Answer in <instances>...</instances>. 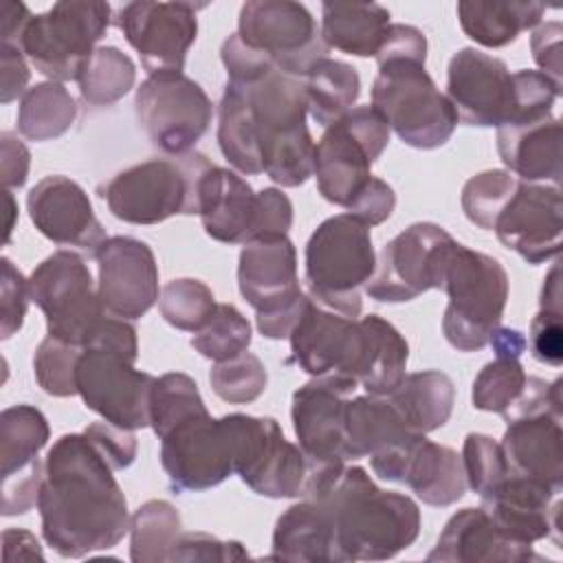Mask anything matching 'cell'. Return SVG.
<instances>
[{
    "instance_id": "obj_53",
    "label": "cell",
    "mask_w": 563,
    "mask_h": 563,
    "mask_svg": "<svg viewBox=\"0 0 563 563\" xmlns=\"http://www.w3.org/2000/svg\"><path fill=\"white\" fill-rule=\"evenodd\" d=\"M563 312L539 308L530 323V352L534 361L561 367L563 365Z\"/></svg>"
},
{
    "instance_id": "obj_35",
    "label": "cell",
    "mask_w": 563,
    "mask_h": 563,
    "mask_svg": "<svg viewBox=\"0 0 563 563\" xmlns=\"http://www.w3.org/2000/svg\"><path fill=\"white\" fill-rule=\"evenodd\" d=\"M387 400L416 433H431L444 427L455 402V385L440 369L405 374L400 385L387 394Z\"/></svg>"
},
{
    "instance_id": "obj_63",
    "label": "cell",
    "mask_w": 563,
    "mask_h": 563,
    "mask_svg": "<svg viewBox=\"0 0 563 563\" xmlns=\"http://www.w3.org/2000/svg\"><path fill=\"white\" fill-rule=\"evenodd\" d=\"M539 303L545 310H561V268H559V264H554L550 268V273L545 275Z\"/></svg>"
},
{
    "instance_id": "obj_62",
    "label": "cell",
    "mask_w": 563,
    "mask_h": 563,
    "mask_svg": "<svg viewBox=\"0 0 563 563\" xmlns=\"http://www.w3.org/2000/svg\"><path fill=\"white\" fill-rule=\"evenodd\" d=\"M488 343L493 345V352L497 358H519L526 350V339L519 330H510V328H495Z\"/></svg>"
},
{
    "instance_id": "obj_45",
    "label": "cell",
    "mask_w": 563,
    "mask_h": 563,
    "mask_svg": "<svg viewBox=\"0 0 563 563\" xmlns=\"http://www.w3.org/2000/svg\"><path fill=\"white\" fill-rule=\"evenodd\" d=\"M526 372L519 358H495L473 380V407L488 413H506L526 387Z\"/></svg>"
},
{
    "instance_id": "obj_41",
    "label": "cell",
    "mask_w": 563,
    "mask_h": 563,
    "mask_svg": "<svg viewBox=\"0 0 563 563\" xmlns=\"http://www.w3.org/2000/svg\"><path fill=\"white\" fill-rule=\"evenodd\" d=\"M134 79L136 66L123 51L117 46H97L77 84L86 103L112 106L132 90Z\"/></svg>"
},
{
    "instance_id": "obj_55",
    "label": "cell",
    "mask_w": 563,
    "mask_h": 563,
    "mask_svg": "<svg viewBox=\"0 0 563 563\" xmlns=\"http://www.w3.org/2000/svg\"><path fill=\"white\" fill-rule=\"evenodd\" d=\"M394 207H396V194L391 185L372 176L369 183L363 187V191L350 202L347 213L358 218L367 227H376L391 216Z\"/></svg>"
},
{
    "instance_id": "obj_56",
    "label": "cell",
    "mask_w": 563,
    "mask_h": 563,
    "mask_svg": "<svg viewBox=\"0 0 563 563\" xmlns=\"http://www.w3.org/2000/svg\"><path fill=\"white\" fill-rule=\"evenodd\" d=\"M86 347H99V350H110L117 354L128 356L130 361L139 358V341H136V330L128 319L106 314L97 328L92 330ZM84 347V350H86Z\"/></svg>"
},
{
    "instance_id": "obj_47",
    "label": "cell",
    "mask_w": 563,
    "mask_h": 563,
    "mask_svg": "<svg viewBox=\"0 0 563 563\" xmlns=\"http://www.w3.org/2000/svg\"><path fill=\"white\" fill-rule=\"evenodd\" d=\"M79 345L46 336L33 354V372L37 385L55 398H68L77 394V361L81 356Z\"/></svg>"
},
{
    "instance_id": "obj_18",
    "label": "cell",
    "mask_w": 563,
    "mask_h": 563,
    "mask_svg": "<svg viewBox=\"0 0 563 563\" xmlns=\"http://www.w3.org/2000/svg\"><path fill=\"white\" fill-rule=\"evenodd\" d=\"M202 7L191 2H128L117 11L114 22L150 75L183 73L198 35L196 11Z\"/></svg>"
},
{
    "instance_id": "obj_24",
    "label": "cell",
    "mask_w": 563,
    "mask_h": 563,
    "mask_svg": "<svg viewBox=\"0 0 563 563\" xmlns=\"http://www.w3.org/2000/svg\"><path fill=\"white\" fill-rule=\"evenodd\" d=\"M97 264V295L108 314L134 321L158 301V264L143 240L130 235L108 238Z\"/></svg>"
},
{
    "instance_id": "obj_32",
    "label": "cell",
    "mask_w": 563,
    "mask_h": 563,
    "mask_svg": "<svg viewBox=\"0 0 563 563\" xmlns=\"http://www.w3.org/2000/svg\"><path fill=\"white\" fill-rule=\"evenodd\" d=\"M266 559L299 563H339L334 530L325 510L303 499L279 515Z\"/></svg>"
},
{
    "instance_id": "obj_4",
    "label": "cell",
    "mask_w": 563,
    "mask_h": 563,
    "mask_svg": "<svg viewBox=\"0 0 563 563\" xmlns=\"http://www.w3.org/2000/svg\"><path fill=\"white\" fill-rule=\"evenodd\" d=\"M427 37L411 24H389L376 53L372 108L396 136L416 150L442 147L455 132L457 112L424 68Z\"/></svg>"
},
{
    "instance_id": "obj_22",
    "label": "cell",
    "mask_w": 563,
    "mask_h": 563,
    "mask_svg": "<svg viewBox=\"0 0 563 563\" xmlns=\"http://www.w3.org/2000/svg\"><path fill=\"white\" fill-rule=\"evenodd\" d=\"M497 240L519 253L528 264H541L559 255L563 235L561 187L519 180L497 213L493 229Z\"/></svg>"
},
{
    "instance_id": "obj_52",
    "label": "cell",
    "mask_w": 563,
    "mask_h": 563,
    "mask_svg": "<svg viewBox=\"0 0 563 563\" xmlns=\"http://www.w3.org/2000/svg\"><path fill=\"white\" fill-rule=\"evenodd\" d=\"M84 435L112 466V471H123L136 460V435L132 433V429H123L103 420L88 424L84 429Z\"/></svg>"
},
{
    "instance_id": "obj_33",
    "label": "cell",
    "mask_w": 563,
    "mask_h": 563,
    "mask_svg": "<svg viewBox=\"0 0 563 563\" xmlns=\"http://www.w3.org/2000/svg\"><path fill=\"white\" fill-rule=\"evenodd\" d=\"M400 482L429 506H451L466 493V475L457 451L435 444L424 435L413 442Z\"/></svg>"
},
{
    "instance_id": "obj_19",
    "label": "cell",
    "mask_w": 563,
    "mask_h": 563,
    "mask_svg": "<svg viewBox=\"0 0 563 563\" xmlns=\"http://www.w3.org/2000/svg\"><path fill=\"white\" fill-rule=\"evenodd\" d=\"M356 387L350 378L321 376L292 394V429L308 460V473L347 462L345 409Z\"/></svg>"
},
{
    "instance_id": "obj_42",
    "label": "cell",
    "mask_w": 563,
    "mask_h": 563,
    "mask_svg": "<svg viewBox=\"0 0 563 563\" xmlns=\"http://www.w3.org/2000/svg\"><path fill=\"white\" fill-rule=\"evenodd\" d=\"M202 413L209 411L191 376L183 372H167L154 378L150 394V427L158 440L180 422Z\"/></svg>"
},
{
    "instance_id": "obj_59",
    "label": "cell",
    "mask_w": 563,
    "mask_h": 563,
    "mask_svg": "<svg viewBox=\"0 0 563 563\" xmlns=\"http://www.w3.org/2000/svg\"><path fill=\"white\" fill-rule=\"evenodd\" d=\"M0 66H2V95L0 101L2 103H11L13 99L22 97L29 88V79H31V70L24 62V53L20 51V46L15 44H0Z\"/></svg>"
},
{
    "instance_id": "obj_20",
    "label": "cell",
    "mask_w": 563,
    "mask_h": 563,
    "mask_svg": "<svg viewBox=\"0 0 563 563\" xmlns=\"http://www.w3.org/2000/svg\"><path fill=\"white\" fill-rule=\"evenodd\" d=\"M288 339L292 358L312 378L339 376L358 385L365 334L356 319L328 310L308 297Z\"/></svg>"
},
{
    "instance_id": "obj_31",
    "label": "cell",
    "mask_w": 563,
    "mask_h": 563,
    "mask_svg": "<svg viewBox=\"0 0 563 563\" xmlns=\"http://www.w3.org/2000/svg\"><path fill=\"white\" fill-rule=\"evenodd\" d=\"M497 152L519 180L561 187V123L552 112L499 125Z\"/></svg>"
},
{
    "instance_id": "obj_12",
    "label": "cell",
    "mask_w": 563,
    "mask_h": 563,
    "mask_svg": "<svg viewBox=\"0 0 563 563\" xmlns=\"http://www.w3.org/2000/svg\"><path fill=\"white\" fill-rule=\"evenodd\" d=\"M31 301L44 312L48 336L86 347L97 323L108 314L99 301L90 268L70 249L40 262L29 277Z\"/></svg>"
},
{
    "instance_id": "obj_49",
    "label": "cell",
    "mask_w": 563,
    "mask_h": 563,
    "mask_svg": "<svg viewBox=\"0 0 563 563\" xmlns=\"http://www.w3.org/2000/svg\"><path fill=\"white\" fill-rule=\"evenodd\" d=\"M460 457L466 475V486L479 497L512 473L501 444L484 433H468L464 438Z\"/></svg>"
},
{
    "instance_id": "obj_54",
    "label": "cell",
    "mask_w": 563,
    "mask_h": 563,
    "mask_svg": "<svg viewBox=\"0 0 563 563\" xmlns=\"http://www.w3.org/2000/svg\"><path fill=\"white\" fill-rule=\"evenodd\" d=\"M290 227H292L290 198L282 189H275V187H264L262 191H257V213H255L253 240L288 235Z\"/></svg>"
},
{
    "instance_id": "obj_46",
    "label": "cell",
    "mask_w": 563,
    "mask_h": 563,
    "mask_svg": "<svg viewBox=\"0 0 563 563\" xmlns=\"http://www.w3.org/2000/svg\"><path fill=\"white\" fill-rule=\"evenodd\" d=\"M209 383L220 400L229 405H249L264 394L268 374L253 352H242L229 361L216 363L209 372Z\"/></svg>"
},
{
    "instance_id": "obj_17",
    "label": "cell",
    "mask_w": 563,
    "mask_h": 563,
    "mask_svg": "<svg viewBox=\"0 0 563 563\" xmlns=\"http://www.w3.org/2000/svg\"><path fill=\"white\" fill-rule=\"evenodd\" d=\"M154 376L134 367L123 354L86 347L77 361V394L106 422L123 429L150 427Z\"/></svg>"
},
{
    "instance_id": "obj_60",
    "label": "cell",
    "mask_w": 563,
    "mask_h": 563,
    "mask_svg": "<svg viewBox=\"0 0 563 563\" xmlns=\"http://www.w3.org/2000/svg\"><path fill=\"white\" fill-rule=\"evenodd\" d=\"M2 554L7 563L15 559H44L37 539L22 528H7L2 532Z\"/></svg>"
},
{
    "instance_id": "obj_7",
    "label": "cell",
    "mask_w": 563,
    "mask_h": 563,
    "mask_svg": "<svg viewBox=\"0 0 563 563\" xmlns=\"http://www.w3.org/2000/svg\"><path fill=\"white\" fill-rule=\"evenodd\" d=\"M440 290L449 295L442 317L444 339L460 352L488 345L508 301V273L501 262L455 242Z\"/></svg>"
},
{
    "instance_id": "obj_10",
    "label": "cell",
    "mask_w": 563,
    "mask_h": 563,
    "mask_svg": "<svg viewBox=\"0 0 563 563\" xmlns=\"http://www.w3.org/2000/svg\"><path fill=\"white\" fill-rule=\"evenodd\" d=\"M389 125L372 106H356L325 128L314 145V167L319 194L339 207L363 191L372 178V165L389 143Z\"/></svg>"
},
{
    "instance_id": "obj_44",
    "label": "cell",
    "mask_w": 563,
    "mask_h": 563,
    "mask_svg": "<svg viewBox=\"0 0 563 563\" xmlns=\"http://www.w3.org/2000/svg\"><path fill=\"white\" fill-rule=\"evenodd\" d=\"M249 343L251 323L231 303H218L209 321L191 336V347L200 352V356L211 358L216 363L229 361L246 352Z\"/></svg>"
},
{
    "instance_id": "obj_30",
    "label": "cell",
    "mask_w": 563,
    "mask_h": 563,
    "mask_svg": "<svg viewBox=\"0 0 563 563\" xmlns=\"http://www.w3.org/2000/svg\"><path fill=\"white\" fill-rule=\"evenodd\" d=\"M257 194L235 172L209 165L198 183V216L216 242L246 244L253 240Z\"/></svg>"
},
{
    "instance_id": "obj_58",
    "label": "cell",
    "mask_w": 563,
    "mask_h": 563,
    "mask_svg": "<svg viewBox=\"0 0 563 563\" xmlns=\"http://www.w3.org/2000/svg\"><path fill=\"white\" fill-rule=\"evenodd\" d=\"M31 167V152L29 147L13 134L2 132L0 134V176L7 191L20 189L29 178Z\"/></svg>"
},
{
    "instance_id": "obj_25",
    "label": "cell",
    "mask_w": 563,
    "mask_h": 563,
    "mask_svg": "<svg viewBox=\"0 0 563 563\" xmlns=\"http://www.w3.org/2000/svg\"><path fill=\"white\" fill-rule=\"evenodd\" d=\"M422 433L411 431L387 396H354L345 409L347 460L369 457L372 471L387 482H400L405 460Z\"/></svg>"
},
{
    "instance_id": "obj_8",
    "label": "cell",
    "mask_w": 563,
    "mask_h": 563,
    "mask_svg": "<svg viewBox=\"0 0 563 563\" xmlns=\"http://www.w3.org/2000/svg\"><path fill=\"white\" fill-rule=\"evenodd\" d=\"M110 22L108 2L62 0L26 22L18 46L51 81H77Z\"/></svg>"
},
{
    "instance_id": "obj_34",
    "label": "cell",
    "mask_w": 563,
    "mask_h": 563,
    "mask_svg": "<svg viewBox=\"0 0 563 563\" xmlns=\"http://www.w3.org/2000/svg\"><path fill=\"white\" fill-rule=\"evenodd\" d=\"M389 18V11L376 2H323L321 35L330 48L376 57L391 24Z\"/></svg>"
},
{
    "instance_id": "obj_48",
    "label": "cell",
    "mask_w": 563,
    "mask_h": 563,
    "mask_svg": "<svg viewBox=\"0 0 563 563\" xmlns=\"http://www.w3.org/2000/svg\"><path fill=\"white\" fill-rule=\"evenodd\" d=\"M519 178L506 169H486L475 174L462 187V211L479 229H493L497 213L515 191Z\"/></svg>"
},
{
    "instance_id": "obj_64",
    "label": "cell",
    "mask_w": 563,
    "mask_h": 563,
    "mask_svg": "<svg viewBox=\"0 0 563 563\" xmlns=\"http://www.w3.org/2000/svg\"><path fill=\"white\" fill-rule=\"evenodd\" d=\"M4 202H7V211H9V220H7V235H4V242L11 240V231H13V218L18 216V205L13 200V194L4 189Z\"/></svg>"
},
{
    "instance_id": "obj_5",
    "label": "cell",
    "mask_w": 563,
    "mask_h": 563,
    "mask_svg": "<svg viewBox=\"0 0 563 563\" xmlns=\"http://www.w3.org/2000/svg\"><path fill=\"white\" fill-rule=\"evenodd\" d=\"M376 271L372 233L350 213L323 220L306 244L308 297L328 310L356 319L363 310L361 288Z\"/></svg>"
},
{
    "instance_id": "obj_3",
    "label": "cell",
    "mask_w": 563,
    "mask_h": 563,
    "mask_svg": "<svg viewBox=\"0 0 563 563\" xmlns=\"http://www.w3.org/2000/svg\"><path fill=\"white\" fill-rule=\"evenodd\" d=\"M303 499L330 517L339 563L385 561L407 550L420 534L418 504L396 490H383L361 466L310 471Z\"/></svg>"
},
{
    "instance_id": "obj_57",
    "label": "cell",
    "mask_w": 563,
    "mask_h": 563,
    "mask_svg": "<svg viewBox=\"0 0 563 563\" xmlns=\"http://www.w3.org/2000/svg\"><path fill=\"white\" fill-rule=\"evenodd\" d=\"M561 35L563 26L561 22H543L534 29L530 37V48L537 66L545 77H550L554 84L561 86V75H563V59H561Z\"/></svg>"
},
{
    "instance_id": "obj_29",
    "label": "cell",
    "mask_w": 563,
    "mask_h": 563,
    "mask_svg": "<svg viewBox=\"0 0 563 563\" xmlns=\"http://www.w3.org/2000/svg\"><path fill=\"white\" fill-rule=\"evenodd\" d=\"M504 455L517 475L539 479L554 490L563 488V431L561 413L539 409L506 422Z\"/></svg>"
},
{
    "instance_id": "obj_16",
    "label": "cell",
    "mask_w": 563,
    "mask_h": 563,
    "mask_svg": "<svg viewBox=\"0 0 563 563\" xmlns=\"http://www.w3.org/2000/svg\"><path fill=\"white\" fill-rule=\"evenodd\" d=\"M161 466L176 493H200L235 473V438L222 418L202 413L161 438Z\"/></svg>"
},
{
    "instance_id": "obj_11",
    "label": "cell",
    "mask_w": 563,
    "mask_h": 563,
    "mask_svg": "<svg viewBox=\"0 0 563 563\" xmlns=\"http://www.w3.org/2000/svg\"><path fill=\"white\" fill-rule=\"evenodd\" d=\"M238 37L277 70L303 79L325 59L330 46L306 4L292 0H249L238 15Z\"/></svg>"
},
{
    "instance_id": "obj_61",
    "label": "cell",
    "mask_w": 563,
    "mask_h": 563,
    "mask_svg": "<svg viewBox=\"0 0 563 563\" xmlns=\"http://www.w3.org/2000/svg\"><path fill=\"white\" fill-rule=\"evenodd\" d=\"M31 18L33 15L26 9V4L15 2V0H2L0 2V37H2V42L18 46V40Z\"/></svg>"
},
{
    "instance_id": "obj_38",
    "label": "cell",
    "mask_w": 563,
    "mask_h": 563,
    "mask_svg": "<svg viewBox=\"0 0 563 563\" xmlns=\"http://www.w3.org/2000/svg\"><path fill=\"white\" fill-rule=\"evenodd\" d=\"M303 88L310 117L328 128L354 108L361 95V77L352 64L325 57L303 77Z\"/></svg>"
},
{
    "instance_id": "obj_26",
    "label": "cell",
    "mask_w": 563,
    "mask_h": 563,
    "mask_svg": "<svg viewBox=\"0 0 563 563\" xmlns=\"http://www.w3.org/2000/svg\"><path fill=\"white\" fill-rule=\"evenodd\" d=\"M26 209L35 229L51 242L88 257L99 255L106 238L88 194L68 176H46L26 194Z\"/></svg>"
},
{
    "instance_id": "obj_28",
    "label": "cell",
    "mask_w": 563,
    "mask_h": 563,
    "mask_svg": "<svg viewBox=\"0 0 563 563\" xmlns=\"http://www.w3.org/2000/svg\"><path fill=\"white\" fill-rule=\"evenodd\" d=\"M427 561L440 563H523L543 561L532 545L506 537L484 508H462L444 526Z\"/></svg>"
},
{
    "instance_id": "obj_21",
    "label": "cell",
    "mask_w": 563,
    "mask_h": 563,
    "mask_svg": "<svg viewBox=\"0 0 563 563\" xmlns=\"http://www.w3.org/2000/svg\"><path fill=\"white\" fill-rule=\"evenodd\" d=\"M51 438L44 413L33 405H13L0 413L2 515H24L37 506L44 482L40 451Z\"/></svg>"
},
{
    "instance_id": "obj_23",
    "label": "cell",
    "mask_w": 563,
    "mask_h": 563,
    "mask_svg": "<svg viewBox=\"0 0 563 563\" xmlns=\"http://www.w3.org/2000/svg\"><path fill=\"white\" fill-rule=\"evenodd\" d=\"M446 97L460 123L499 128L512 112V73L499 57L464 46L449 62Z\"/></svg>"
},
{
    "instance_id": "obj_37",
    "label": "cell",
    "mask_w": 563,
    "mask_h": 563,
    "mask_svg": "<svg viewBox=\"0 0 563 563\" xmlns=\"http://www.w3.org/2000/svg\"><path fill=\"white\" fill-rule=\"evenodd\" d=\"M358 323L365 334L358 385L372 396H387L407 374L409 345L405 336L378 314H367L358 319Z\"/></svg>"
},
{
    "instance_id": "obj_50",
    "label": "cell",
    "mask_w": 563,
    "mask_h": 563,
    "mask_svg": "<svg viewBox=\"0 0 563 563\" xmlns=\"http://www.w3.org/2000/svg\"><path fill=\"white\" fill-rule=\"evenodd\" d=\"M31 301L29 279L13 266L9 257L0 260V336L11 339L24 323Z\"/></svg>"
},
{
    "instance_id": "obj_51",
    "label": "cell",
    "mask_w": 563,
    "mask_h": 563,
    "mask_svg": "<svg viewBox=\"0 0 563 563\" xmlns=\"http://www.w3.org/2000/svg\"><path fill=\"white\" fill-rule=\"evenodd\" d=\"M249 559V552L242 548L240 541H222L216 534L202 530L180 532L172 552V563H189V561H242Z\"/></svg>"
},
{
    "instance_id": "obj_15",
    "label": "cell",
    "mask_w": 563,
    "mask_h": 563,
    "mask_svg": "<svg viewBox=\"0 0 563 563\" xmlns=\"http://www.w3.org/2000/svg\"><path fill=\"white\" fill-rule=\"evenodd\" d=\"M455 240L435 222H416L389 240L365 290L383 303H400L442 286Z\"/></svg>"
},
{
    "instance_id": "obj_13",
    "label": "cell",
    "mask_w": 563,
    "mask_h": 563,
    "mask_svg": "<svg viewBox=\"0 0 563 563\" xmlns=\"http://www.w3.org/2000/svg\"><path fill=\"white\" fill-rule=\"evenodd\" d=\"M136 121L165 156L196 147L213 119V103L198 81L185 73L150 75L136 88Z\"/></svg>"
},
{
    "instance_id": "obj_1",
    "label": "cell",
    "mask_w": 563,
    "mask_h": 563,
    "mask_svg": "<svg viewBox=\"0 0 563 563\" xmlns=\"http://www.w3.org/2000/svg\"><path fill=\"white\" fill-rule=\"evenodd\" d=\"M220 59L229 77L218 106L222 156L242 174H266L282 187L303 185L314 167L303 79L277 70L238 33L222 42Z\"/></svg>"
},
{
    "instance_id": "obj_14",
    "label": "cell",
    "mask_w": 563,
    "mask_h": 563,
    "mask_svg": "<svg viewBox=\"0 0 563 563\" xmlns=\"http://www.w3.org/2000/svg\"><path fill=\"white\" fill-rule=\"evenodd\" d=\"M235 438V473L257 495L299 497L308 479V460L286 440L279 422L268 416L229 413Z\"/></svg>"
},
{
    "instance_id": "obj_2",
    "label": "cell",
    "mask_w": 563,
    "mask_h": 563,
    "mask_svg": "<svg viewBox=\"0 0 563 563\" xmlns=\"http://www.w3.org/2000/svg\"><path fill=\"white\" fill-rule=\"evenodd\" d=\"M84 433L53 442L37 497L44 541L64 559L114 548L130 530L128 499Z\"/></svg>"
},
{
    "instance_id": "obj_27",
    "label": "cell",
    "mask_w": 563,
    "mask_h": 563,
    "mask_svg": "<svg viewBox=\"0 0 563 563\" xmlns=\"http://www.w3.org/2000/svg\"><path fill=\"white\" fill-rule=\"evenodd\" d=\"M479 499L482 508L512 541L532 545L552 537L556 545L561 543V499L552 486L510 473Z\"/></svg>"
},
{
    "instance_id": "obj_39",
    "label": "cell",
    "mask_w": 563,
    "mask_h": 563,
    "mask_svg": "<svg viewBox=\"0 0 563 563\" xmlns=\"http://www.w3.org/2000/svg\"><path fill=\"white\" fill-rule=\"evenodd\" d=\"M77 103L68 88L57 81H42L29 88L18 106V132L29 141H51L70 130Z\"/></svg>"
},
{
    "instance_id": "obj_36",
    "label": "cell",
    "mask_w": 563,
    "mask_h": 563,
    "mask_svg": "<svg viewBox=\"0 0 563 563\" xmlns=\"http://www.w3.org/2000/svg\"><path fill=\"white\" fill-rule=\"evenodd\" d=\"M545 4L541 2H457V20L462 31L486 48L508 46L519 37L521 31H528L541 22Z\"/></svg>"
},
{
    "instance_id": "obj_43",
    "label": "cell",
    "mask_w": 563,
    "mask_h": 563,
    "mask_svg": "<svg viewBox=\"0 0 563 563\" xmlns=\"http://www.w3.org/2000/svg\"><path fill=\"white\" fill-rule=\"evenodd\" d=\"M216 299L211 288L191 277L172 279L163 286L158 297L161 317L176 330L198 332L216 310Z\"/></svg>"
},
{
    "instance_id": "obj_9",
    "label": "cell",
    "mask_w": 563,
    "mask_h": 563,
    "mask_svg": "<svg viewBox=\"0 0 563 563\" xmlns=\"http://www.w3.org/2000/svg\"><path fill=\"white\" fill-rule=\"evenodd\" d=\"M240 295L255 308L262 336L279 341L290 336L308 295L297 277V251L288 235L246 242L238 260Z\"/></svg>"
},
{
    "instance_id": "obj_6",
    "label": "cell",
    "mask_w": 563,
    "mask_h": 563,
    "mask_svg": "<svg viewBox=\"0 0 563 563\" xmlns=\"http://www.w3.org/2000/svg\"><path fill=\"white\" fill-rule=\"evenodd\" d=\"M211 161L191 150L132 165L99 187L110 213L128 224H158L172 216H198V183Z\"/></svg>"
},
{
    "instance_id": "obj_40",
    "label": "cell",
    "mask_w": 563,
    "mask_h": 563,
    "mask_svg": "<svg viewBox=\"0 0 563 563\" xmlns=\"http://www.w3.org/2000/svg\"><path fill=\"white\" fill-rule=\"evenodd\" d=\"M183 532L180 512L165 499H150L130 519V559L134 563H163Z\"/></svg>"
}]
</instances>
